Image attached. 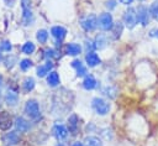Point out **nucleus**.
<instances>
[{
    "label": "nucleus",
    "mask_w": 158,
    "mask_h": 146,
    "mask_svg": "<svg viewBox=\"0 0 158 146\" xmlns=\"http://www.w3.org/2000/svg\"><path fill=\"white\" fill-rule=\"evenodd\" d=\"M25 113H26L27 116H30V119H38L40 115H41L38 103L35 99L27 100L26 105H25Z\"/></svg>",
    "instance_id": "f257e3e1"
},
{
    "label": "nucleus",
    "mask_w": 158,
    "mask_h": 146,
    "mask_svg": "<svg viewBox=\"0 0 158 146\" xmlns=\"http://www.w3.org/2000/svg\"><path fill=\"white\" fill-rule=\"evenodd\" d=\"M21 7H22V20H23L25 25H31L33 22L31 0H21Z\"/></svg>",
    "instance_id": "f03ea898"
},
{
    "label": "nucleus",
    "mask_w": 158,
    "mask_h": 146,
    "mask_svg": "<svg viewBox=\"0 0 158 146\" xmlns=\"http://www.w3.org/2000/svg\"><path fill=\"white\" fill-rule=\"evenodd\" d=\"M91 105H93V109L99 115H106L109 113V110H110V104L106 100L101 99V98H94Z\"/></svg>",
    "instance_id": "7ed1b4c3"
},
{
    "label": "nucleus",
    "mask_w": 158,
    "mask_h": 146,
    "mask_svg": "<svg viewBox=\"0 0 158 146\" xmlns=\"http://www.w3.org/2000/svg\"><path fill=\"white\" fill-rule=\"evenodd\" d=\"M98 25H99V27H100L101 30H104V31L111 30L112 26H114V20H112L111 14H109V12L101 14V15L99 16V19H98Z\"/></svg>",
    "instance_id": "20e7f679"
},
{
    "label": "nucleus",
    "mask_w": 158,
    "mask_h": 146,
    "mask_svg": "<svg viewBox=\"0 0 158 146\" xmlns=\"http://www.w3.org/2000/svg\"><path fill=\"white\" fill-rule=\"evenodd\" d=\"M123 22L128 28L135 27L137 24V11L133 7H128L123 14Z\"/></svg>",
    "instance_id": "39448f33"
},
{
    "label": "nucleus",
    "mask_w": 158,
    "mask_h": 146,
    "mask_svg": "<svg viewBox=\"0 0 158 146\" xmlns=\"http://www.w3.org/2000/svg\"><path fill=\"white\" fill-rule=\"evenodd\" d=\"M80 26L85 30V31H93L95 30V27L98 26V19L94 14H90L85 17H83L80 20Z\"/></svg>",
    "instance_id": "423d86ee"
},
{
    "label": "nucleus",
    "mask_w": 158,
    "mask_h": 146,
    "mask_svg": "<svg viewBox=\"0 0 158 146\" xmlns=\"http://www.w3.org/2000/svg\"><path fill=\"white\" fill-rule=\"evenodd\" d=\"M2 142L6 145V146H14V145H17L20 142V135L17 131H10V132H6L4 136H2Z\"/></svg>",
    "instance_id": "0eeeda50"
},
{
    "label": "nucleus",
    "mask_w": 158,
    "mask_h": 146,
    "mask_svg": "<svg viewBox=\"0 0 158 146\" xmlns=\"http://www.w3.org/2000/svg\"><path fill=\"white\" fill-rule=\"evenodd\" d=\"M12 125V119L11 115L6 111L0 113V130H9Z\"/></svg>",
    "instance_id": "6e6552de"
},
{
    "label": "nucleus",
    "mask_w": 158,
    "mask_h": 146,
    "mask_svg": "<svg viewBox=\"0 0 158 146\" xmlns=\"http://www.w3.org/2000/svg\"><path fill=\"white\" fill-rule=\"evenodd\" d=\"M137 21H139L143 26H146L149 21V14H148V9L143 5H141L137 10Z\"/></svg>",
    "instance_id": "1a4fd4ad"
},
{
    "label": "nucleus",
    "mask_w": 158,
    "mask_h": 146,
    "mask_svg": "<svg viewBox=\"0 0 158 146\" xmlns=\"http://www.w3.org/2000/svg\"><path fill=\"white\" fill-rule=\"evenodd\" d=\"M52 132H53V135H54V137H56L57 140H63V139H65L67 135H68L67 127H65L64 125H62V124H56V125L53 126Z\"/></svg>",
    "instance_id": "9d476101"
},
{
    "label": "nucleus",
    "mask_w": 158,
    "mask_h": 146,
    "mask_svg": "<svg viewBox=\"0 0 158 146\" xmlns=\"http://www.w3.org/2000/svg\"><path fill=\"white\" fill-rule=\"evenodd\" d=\"M51 33L57 41H62L67 36V30L62 26H53L52 30H51Z\"/></svg>",
    "instance_id": "9b49d317"
},
{
    "label": "nucleus",
    "mask_w": 158,
    "mask_h": 146,
    "mask_svg": "<svg viewBox=\"0 0 158 146\" xmlns=\"http://www.w3.org/2000/svg\"><path fill=\"white\" fill-rule=\"evenodd\" d=\"M15 127H16V130L17 131H20V132H26L28 129H30V124H28V121L27 120H25L23 118H21V116H17L16 119H15Z\"/></svg>",
    "instance_id": "f8f14e48"
},
{
    "label": "nucleus",
    "mask_w": 158,
    "mask_h": 146,
    "mask_svg": "<svg viewBox=\"0 0 158 146\" xmlns=\"http://www.w3.org/2000/svg\"><path fill=\"white\" fill-rule=\"evenodd\" d=\"M72 67L75 69L77 72V75L78 77H83V75H86V67L78 59H74L72 62Z\"/></svg>",
    "instance_id": "ddd939ff"
},
{
    "label": "nucleus",
    "mask_w": 158,
    "mask_h": 146,
    "mask_svg": "<svg viewBox=\"0 0 158 146\" xmlns=\"http://www.w3.org/2000/svg\"><path fill=\"white\" fill-rule=\"evenodd\" d=\"M52 68H53V63L51 61H47L44 64H41L37 68V75L38 77H44V75H47L51 72Z\"/></svg>",
    "instance_id": "4468645a"
},
{
    "label": "nucleus",
    "mask_w": 158,
    "mask_h": 146,
    "mask_svg": "<svg viewBox=\"0 0 158 146\" xmlns=\"http://www.w3.org/2000/svg\"><path fill=\"white\" fill-rule=\"evenodd\" d=\"M17 98H19L17 92L14 89H9L6 92V95H5V103L7 105H15L17 103Z\"/></svg>",
    "instance_id": "2eb2a0df"
},
{
    "label": "nucleus",
    "mask_w": 158,
    "mask_h": 146,
    "mask_svg": "<svg viewBox=\"0 0 158 146\" xmlns=\"http://www.w3.org/2000/svg\"><path fill=\"white\" fill-rule=\"evenodd\" d=\"M85 62H86V64H88L89 67H95V66H98V64L100 63V58H99V56H98L96 53L89 52V53L85 56Z\"/></svg>",
    "instance_id": "dca6fc26"
},
{
    "label": "nucleus",
    "mask_w": 158,
    "mask_h": 146,
    "mask_svg": "<svg viewBox=\"0 0 158 146\" xmlns=\"http://www.w3.org/2000/svg\"><path fill=\"white\" fill-rule=\"evenodd\" d=\"M81 51V47L78 43H68L65 46V53L69 56H77Z\"/></svg>",
    "instance_id": "f3484780"
},
{
    "label": "nucleus",
    "mask_w": 158,
    "mask_h": 146,
    "mask_svg": "<svg viewBox=\"0 0 158 146\" xmlns=\"http://www.w3.org/2000/svg\"><path fill=\"white\" fill-rule=\"evenodd\" d=\"M96 85H98V82H96V79H95L93 75H86V77H85L84 82H83V87H84V89H86V90H91V89H94Z\"/></svg>",
    "instance_id": "a211bd4d"
},
{
    "label": "nucleus",
    "mask_w": 158,
    "mask_h": 146,
    "mask_svg": "<svg viewBox=\"0 0 158 146\" xmlns=\"http://www.w3.org/2000/svg\"><path fill=\"white\" fill-rule=\"evenodd\" d=\"M68 126H69V131L72 134H77V130H78V116L75 114H72L68 118Z\"/></svg>",
    "instance_id": "6ab92c4d"
},
{
    "label": "nucleus",
    "mask_w": 158,
    "mask_h": 146,
    "mask_svg": "<svg viewBox=\"0 0 158 146\" xmlns=\"http://www.w3.org/2000/svg\"><path fill=\"white\" fill-rule=\"evenodd\" d=\"M47 83L51 87H56L59 84V75L57 72H49L47 75Z\"/></svg>",
    "instance_id": "aec40b11"
},
{
    "label": "nucleus",
    "mask_w": 158,
    "mask_h": 146,
    "mask_svg": "<svg viewBox=\"0 0 158 146\" xmlns=\"http://www.w3.org/2000/svg\"><path fill=\"white\" fill-rule=\"evenodd\" d=\"M84 142H85V146H102L101 140L96 136H88L85 137Z\"/></svg>",
    "instance_id": "412c9836"
},
{
    "label": "nucleus",
    "mask_w": 158,
    "mask_h": 146,
    "mask_svg": "<svg viewBox=\"0 0 158 146\" xmlns=\"http://www.w3.org/2000/svg\"><path fill=\"white\" fill-rule=\"evenodd\" d=\"M22 88H23V90L25 92H31L33 88H35V79L33 78H31V77H27L25 80H23V83H22Z\"/></svg>",
    "instance_id": "4be33fe9"
},
{
    "label": "nucleus",
    "mask_w": 158,
    "mask_h": 146,
    "mask_svg": "<svg viewBox=\"0 0 158 146\" xmlns=\"http://www.w3.org/2000/svg\"><path fill=\"white\" fill-rule=\"evenodd\" d=\"M112 37L115 40H117L120 36H121V32H122V24L121 22H117V24H114L112 26Z\"/></svg>",
    "instance_id": "5701e85b"
},
{
    "label": "nucleus",
    "mask_w": 158,
    "mask_h": 146,
    "mask_svg": "<svg viewBox=\"0 0 158 146\" xmlns=\"http://www.w3.org/2000/svg\"><path fill=\"white\" fill-rule=\"evenodd\" d=\"M105 46H106V38H105L102 35L98 36V37L95 38V41H94V48L101 49V48H104Z\"/></svg>",
    "instance_id": "b1692460"
},
{
    "label": "nucleus",
    "mask_w": 158,
    "mask_h": 146,
    "mask_svg": "<svg viewBox=\"0 0 158 146\" xmlns=\"http://www.w3.org/2000/svg\"><path fill=\"white\" fill-rule=\"evenodd\" d=\"M36 37H37V41L40 43H46V41L48 38V32L46 30H38L36 33Z\"/></svg>",
    "instance_id": "393cba45"
},
{
    "label": "nucleus",
    "mask_w": 158,
    "mask_h": 146,
    "mask_svg": "<svg viewBox=\"0 0 158 146\" xmlns=\"http://www.w3.org/2000/svg\"><path fill=\"white\" fill-rule=\"evenodd\" d=\"M35 49H36V47H35V43H32V42H26L23 46H22V52L23 53H26V54H31V53H33L35 52Z\"/></svg>",
    "instance_id": "a878e982"
},
{
    "label": "nucleus",
    "mask_w": 158,
    "mask_h": 146,
    "mask_svg": "<svg viewBox=\"0 0 158 146\" xmlns=\"http://www.w3.org/2000/svg\"><path fill=\"white\" fill-rule=\"evenodd\" d=\"M102 93L106 95V97H109V98H115L116 97V88H114V87H106L104 90H102Z\"/></svg>",
    "instance_id": "bb28decb"
},
{
    "label": "nucleus",
    "mask_w": 158,
    "mask_h": 146,
    "mask_svg": "<svg viewBox=\"0 0 158 146\" xmlns=\"http://www.w3.org/2000/svg\"><path fill=\"white\" fill-rule=\"evenodd\" d=\"M149 15L152 17H154L156 20H158V2H154L149 7Z\"/></svg>",
    "instance_id": "cd10ccee"
},
{
    "label": "nucleus",
    "mask_w": 158,
    "mask_h": 146,
    "mask_svg": "<svg viewBox=\"0 0 158 146\" xmlns=\"http://www.w3.org/2000/svg\"><path fill=\"white\" fill-rule=\"evenodd\" d=\"M31 67H32V61H31V59L25 58V59H22V61L20 62V68H21L22 71H27V69L31 68Z\"/></svg>",
    "instance_id": "c85d7f7f"
},
{
    "label": "nucleus",
    "mask_w": 158,
    "mask_h": 146,
    "mask_svg": "<svg viewBox=\"0 0 158 146\" xmlns=\"http://www.w3.org/2000/svg\"><path fill=\"white\" fill-rule=\"evenodd\" d=\"M11 48H12V46H11L10 41H2L0 43V49H2V51L9 52V51H11Z\"/></svg>",
    "instance_id": "c756f323"
},
{
    "label": "nucleus",
    "mask_w": 158,
    "mask_h": 146,
    "mask_svg": "<svg viewBox=\"0 0 158 146\" xmlns=\"http://www.w3.org/2000/svg\"><path fill=\"white\" fill-rule=\"evenodd\" d=\"M105 6H106L109 10L114 9V7L116 6V0H107V1L105 2Z\"/></svg>",
    "instance_id": "7c9ffc66"
},
{
    "label": "nucleus",
    "mask_w": 158,
    "mask_h": 146,
    "mask_svg": "<svg viewBox=\"0 0 158 146\" xmlns=\"http://www.w3.org/2000/svg\"><path fill=\"white\" fill-rule=\"evenodd\" d=\"M44 52H46V54H44V56H46V58H51V57H54V56H56V54H54V53H56V51H54V49H52V48H47Z\"/></svg>",
    "instance_id": "2f4dec72"
},
{
    "label": "nucleus",
    "mask_w": 158,
    "mask_h": 146,
    "mask_svg": "<svg viewBox=\"0 0 158 146\" xmlns=\"http://www.w3.org/2000/svg\"><path fill=\"white\" fill-rule=\"evenodd\" d=\"M149 36H151V37H158V28H153V30H151Z\"/></svg>",
    "instance_id": "473e14b6"
},
{
    "label": "nucleus",
    "mask_w": 158,
    "mask_h": 146,
    "mask_svg": "<svg viewBox=\"0 0 158 146\" xmlns=\"http://www.w3.org/2000/svg\"><path fill=\"white\" fill-rule=\"evenodd\" d=\"M5 1V4L7 5V6H12L14 4H15V0H4Z\"/></svg>",
    "instance_id": "72a5a7b5"
},
{
    "label": "nucleus",
    "mask_w": 158,
    "mask_h": 146,
    "mask_svg": "<svg viewBox=\"0 0 158 146\" xmlns=\"http://www.w3.org/2000/svg\"><path fill=\"white\" fill-rule=\"evenodd\" d=\"M131 1H132V0H121V2H123V4H126V5H127V4H131Z\"/></svg>",
    "instance_id": "f704fd0d"
},
{
    "label": "nucleus",
    "mask_w": 158,
    "mask_h": 146,
    "mask_svg": "<svg viewBox=\"0 0 158 146\" xmlns=\"http://www.w3.org/2000/svg\"><path fill=\"white\" fill-rule=\"evenodd\" d=\"M73 146H84V145H83L81 142H75V144H74Z\"/></svg>",
    "instance_id": "c9c22d12"
},
{
    "label": "nucleus",
    "mask_w": 158,
    "mask_h": 146,
    "mask_svg": "<svg viewBox=\"0 0 158 146\" xmlns=\"http://www.w3.org/2000/svg\"><path fill=\"white\" fill-rule=\"evenodd\" d=\"M1 83H2V77L0 75V87H1Z\"/></svg>",
    "instance_id": "e433bc0d"
},
{
    "label": "nucleus",
    "mask_w": 158,
    "mask_h": 146,
    "mask_svg": "<svg viewBox=\"0 0 158 146\" xmlns=\"http://www.w3.org/2000/svg\"><path fill=\"white\" fill-rule=\"evenodd\" d=\"M57 146H62V145H57Z\"/></svg>",
    "instance_id": "4c0bfd02"
},
{
    "label": "nucleus",
    "mask_w": 158,
    "mask_h": 146,
    "mask_svg": "<svg viewBox=\"0 0 158 146\" xmlns=\"http://www.w3.org/2000/svg\"><path fill=\"white\" fill-rule=\"evenodd\" d=\"M0 57H1V53H0Z\"/></svg>",
    "instance_id": "58836bf2"
}]
</instances>
